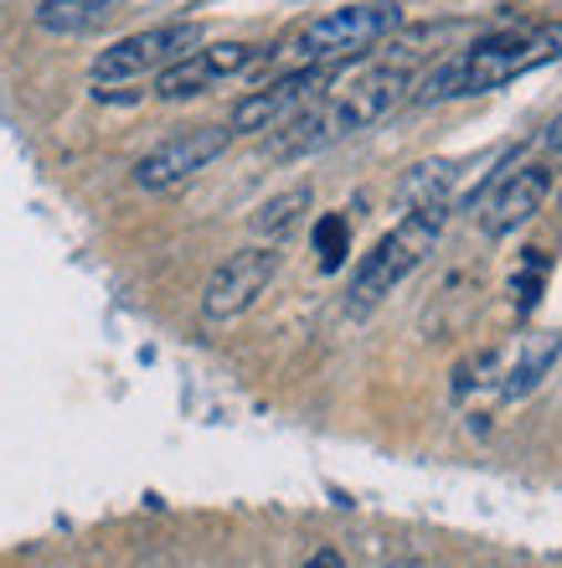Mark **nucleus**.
Listing matches in <instances>:
<instances>
[{"mask_svg":"<svg viewBox=\"0 0 562 568\" xmlns=\"http://www.w3.org/2000/svg\"><path fill=\"white\" fill-rule=\"evenodd\" d=\"M413 93V68L402 58L371 62L346 83H330L320 99H310L305 109H295L284 124H274V140H268V155L274 161H299V155H320V150L340 145V140L361 135L377 120H387L392 109Z\"/></svg>","mask_w":562,"mask_h":568,"instance_id":"obj_1","label":"nucleus"},{"mask_svg":"<svg viewBox=\"0 0 562 568\" xmlns=\"http://www.w3.org/2000/svg\"><path fill=\"white\" fill-rule=\"evenodd\" d=\"M558 58H562V21H521V27L486 31V37H474L470 47H459L454 58L433 62L408 99H413V104L474 99V93L505 89L511 78L537 73V68H548V62H558Z\"/></svg>","mask_w":562,"mask_h":568,"instance_id":"obj_2","label":"nucleus"},{"mask_svg":"<svg viewBox=\"0 0 562 568\" xmlns=\"http://www.w3.org/2000/svg\"><path fill=\"white\" fill-rule=\"evenodd\" d=\"M402 27L398 0H351L336 11H320L310 21H299L279 47H268L264 62H284V68H305V62H351L387 42Z\"/></svg>","mask_w":562,"mask_h":568,"instance_id":"obj_3","label":"nucleus"},{"mask_svg":"<svg viewBox=\"0 0 562 568\" xmlns=\"http://www.w3.org/2000/svg\"><path fill=\"white\" fill-rule=\"evenodd\" d=\"M445 223H449V202H413V207L402 212V223H392V233H382L377 248L356 264L346 305H351L356 315H367L371 305H382L408 274L429 264V254L439 248V239H445Z\"/></svg>","mask_w":562,"mask_h":568,"instance_id":"obj_4","label":"nucleus"},{"mask_svg":"<svg viewBox=\"0 0 562 568\" xmlns=\"http://www.w3.org/2000/svg\"><path fill=\"white\" fill-rule=\"evenodd\" d=\"M202 42H207L202 21H165V27L130 31V37H119L114 47H104L93 58V83H140V78L171 68Z\"/></svg>","mask_w":562,"mask_h":568,"instance_id":"obj_5","label":"nucleus"},{"mask_svg":"<svg viewBox=\"0 0 562 568\" xmlns=\"http://www.w3.org/2000/svg\"><path fill=\"white\" fill-rule=\"evenodd\" d=\"M340 68H346V62H305V68H284L279 78H268L264 89H253L248 99H237L227 130H233V135H264V130H274V124L289 120L295 109H305L310 99H320V93L340 78Z\"/></svg>","mask_w":562,"mask_h":568,"instance_id":"obj_6","label":"nucleus"},{"mask_svg":"<svg viewBox=\"0 0 562 568\" xmlns=\"http://www.w3.org/2000/svg\"><path fill=\"white\" fill-rule=\"evenodd\" d=\"M274 274H279V248L274 243H248V248L227 254L202 284V315L207 321H233V315L253 311V300L274 284Z\"/></svg>","mask_w":562,"mask_h":568,"instance_id":"obj_7","label":"nucleus"},{"mask_svg":"<svg viewBox=\"0 0 562 568\" xmlns=\"http://www.w3.org/2000/svg\"><path fill=\"white\" fill-rule=\"evenodd\" d=\"M233 145V130L227 124H196V130H181V135L161 140V145L134 161V186L140 192H171L181 181H192L196 171H207L223 150Z\"/></svg>","mask_w":562,"mask_h":568,"instance_id":"obj_8","label":"nucleus"},{"mask_svg":"<svg viewBox=\"0 0 562 568\" xmlns=\"http://www.w3.org/2000/svg\"><path fill=\"white\" fill-rule=\"evenodd\" d=\"M258 62H264V52L253 42H202L186 58H176L171 68L155 73V93H161L165 104H181V99H196V93L217 89L227 78L253 73Z\"/></svg>","mask_w":562,"mask_h":568,"instance_id":"obj_9","label":"nucleus"},{"mask_svg":"<svg viewBox=\"0 0 562 568\" xmlns=\"http://www.w3.org/2000/svg\"><path fill=\"white\" fill-rule=\"evenodd\" d=\"M552 192V165L548 161H532V165H517L511 176L495 181L490 202L480 207V233L486 239H511L521 223H532L542 202Z\"/></svg>","mask_w":562,"mask_h":568,"instance_id":"obj_10","label":"nucleus"},{"mask_svg":"<svg viewBox=\"0 0 562 568\" xmlns=\"http://www.w3.org/2000/svg\"><path fill=\"white\" fill-rule=\"evenodd\" d=\"M119 6L124 0H42L37 6V27L58 31V37H83V31L104 27Z\"/></svg>","mask_w":562,"mask_h":568,"instance_id":"obj_11","label":"nucleus"},{"mask_svg":"<svg viewBox=\"0 0 562 568\" xmlns=\"http://www.w3.org/2000/svg\"><path fill=\"white\" fill-rule=\"evenodd\" d=\"M558 357H562V336H532V342L517 352V367L505 373V398H527V393L558 367Z\"/></svg>","mask_w":562,"mask_h":568,"instance_id":"obj_12","label":"nucleus"},{"mask_svg":"<svg viewBox=\"0 0 562 568\" xmlns=\"http://www.w3.org/2000/svg\"><path fill=\"white\" fill-rule=\"evenodd\" d=\"M305 212H310V186H289V192L268 196L264 207H258L253 227H258V233H264L268 243H279V239H289V233H295Z\"/></svg>","mask_w":562,"mask_h":568,"instance_id":"obj_13","label":"nucleus"},{"mask_svg":"<svg viewBox=\"0 0 562 568\" xmlns=\"http://www.w3.org/2000/svg\"><path fill=\"white\" fill-rule=\"evenodd\" d=\"M315 254H320V270L336 274L351 254V223L340 217V212H326L320 223H315Z\"/></svg>","mask_w":562,"mask_h":568,"instance_id":"obj_14","label":"nucleus"},{"mask_svg":"<svg viewBox=\"0 0 562 568\" xmlns=\"http://www.w3.org/2000/svg\"><path fill=\"white\" fill-rule=\"evenodd\" d=\"M542 284H548V254H542V248H527V270L511 274V295H517L521 311H532L537 305Z\"/></svg>","mask_w":562,"mask_h":568,"instance_id":"obj_15","label":"nucleus"},{"mask_svg":"<svg viewBox=\"0 0 562 568\" xmlns=\"http://www.w3.org/2000/svg\"><path fill=\"white\" fill-rule=\"evenodd\" d=\"M299 568H346V558H340L336 548H315V554L305 558V564H299Z\"/></svg>","mask_w":562,"mask_h":568,"instance_id":"obj_16","label":"nucleus"},{"mask_svg":"<svg viewBox=\"0 0 562 568\" xmlns=\"http://www.w3.org/2000/svg\"><path fill=\"white\" fill-rule=\"evenodd\" d=\"M542 145H548V150H558V155H562V114L548 124V135H542Z\"/></svg>","mask_w":562,"mask_h":568,"instance_id":"obj_17","label":"nucleus"}]
</instances>
